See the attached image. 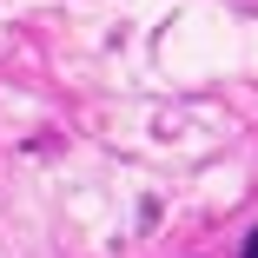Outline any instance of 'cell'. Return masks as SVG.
Returning a JSON list of instances; mask_svg holds the SVG:
<instances>
[{
	"label": "cell",
	"mask_w": 258,
	"mask_h": 258,
	"mask_svg": "<svg viewBox=\"0 0 258 258\" xmlns=\"http://www.w3.org/2000/svg\"><path fill=\"white\" fill-rule=\"evenodd\" d=\"M238 258H258V232H245V251H238Z\"/></svg>",
	"instance_id": "6da1fadb"
}]
</instances>
